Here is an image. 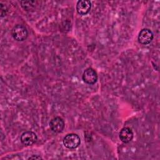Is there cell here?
I'll use <instances>...</instances> for the list:
<instances>
[{"mask_svg":"<svg viewBox=\"0 0 160 160\" xmlns=\"http://www.w3.org/2000/svg\"><path fill=\"white\" fill-rule=\"evenodd\" d=\"M62 142L66 148L73 149L77 148L80 145L81 139L77 134L74 133H70L67 134L63 138Z\"/></svg>","mask_w":160,"mask_h":160,"instance_id":"1","label":"cell"},{"mask_svg":"<svg viewBox=\"0 0 160 160\" xmlns=\"http://www.w3.org/2000/svg\"><path fill=\"white\" fill-rule=\"evenodd\" d=\"M11 34L13 38L18 41H24L28 36V31L24 26L17 24L11 30Z\"/></svg>","mask_w":160,"mask_h":160,"instance_id":"2","label":"cell"},{"mask_svg":"<svg viewBox=\"0 0 160 160\" xmlns=\"http://www.w3.org/2000/svg\"><path fill=\"white\" fill-rule=\"evenodd\" d=\"M82 78L86 83L88 84H94L98 80V74L93 68H88L84 71Z\"/></svg>","mask_w":160,"mask_h":160,"instance_id":"3","label":"cell"},{"mask_svg":"<svg viewBox=\"0 0 160 160\" xmlns=\"http://www.w3.org/2000/svg\"><path fill=\"white\" fill-rule=\"evenodd\" d=\"M153 39V34L152 31L147 28L142 29L139 33L138 41L142 44H149Z\"/></svg>","mask_w":160,"mask_h":160,"instance_id":"4","label":"cell"},{"mask_svg":"<svg viewBox=\"0 0 160 160\" xmlns=\"http://www.w3.org/2000/svg\"><path fill=\"white\" fill-rule=\"evenodd\" d=\"M37 140L36 134L31 131L24 132L21 136V141L25 146H31Z\"/></svg>","mask_w":160,"mask_h":160,"instance_id":"5","label":"cell"},{"mask_svg":"<svg viewBox=\"0 0 160 160\" xmlns=\"http://www.w3.org/2000/svg\"><path fill=\"white\" fill-rule=\"evenodd\" d=\"M49 127L52 131L56 133L61 132L64 128V122L60 117H55L49 122Z\"/></svg>","mask_w":160,"mask_h":160,"instance_id":"6","label":"cell"},{"mask_svg":"<svg viewBox=\"0 0 160 160\" xmlns=\"http://www.w3.org/2000/svg\"><path fill=\"white\" fill-rule=\"evenodd\" d=\"M91 8V3L89 1L80 0L78 1L76 4V10L79 14L85 15L88 14Z\"/></svg>","mask_w":160,"mask_h":160,"instance_id":"7","label":"cell"},{"mask_svg":"<svg viewBox=\"0 0 160 160\" xmlns=\"http://www.w3.org/2000/svg\"><path fill=\"white\" fill-rule=\"evenodd\" d=\"M119 137L122 142L128 143L132 139L133 132L130 128L125 127L121 130L119 134Z\"/></svg>","mask_w":160,"mask_h":160,"instance_id":"8","label":"cell"},{"mask_svg":"<svg viewBox=\"0 0 160 160\" xmlns=\"http://www.w3.org/2000/svg\"><path fill=\"white\" fill-rule=\"evenodd\" d=\"M42 159V158L38 155H32V156H30L28 159Z\"/></svg>","mask_w":160,"mask_h":160,"instance_id":"9","label":"cell"}]
</instances>
